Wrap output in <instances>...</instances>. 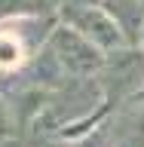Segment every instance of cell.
<instances>
[{
	"label": "cell",
	"mask_w": 144,
	"mask_h": 147,
	"mask_svg": "<svg viewBox=\"0 0 144 147\" xmlns=\"http://www.w3.org/2000/svg\"><path fill=\"white\" fill-rule=\"evenodd\" d=\"M138 46L144 49V28H141V34H138Z\"/></svg>",
	"instance_id": "obj_8"
},
{
	"label": "cell",
	"mask_w": 144,
	"mask_h": 147,
	"mask_svg": "<svg viewBox=\"0 0 144 147\" xmlns=\"http://www.w3.org/2000/svg\"><path fill=\"white\" fill-rule=\"evenodd\" d=\"M58 22L83 34L101 52H114L129 43L123 28L117 25V18L101 6V0H68L58 6Z\"/></svg>",
	"instance_id": "obj_2"
},
{
	"label": "cell",
	"mask_w": 144,
	"mask_h": 147,
	"mask_svg": "<svg viewBox=\"0 0 144 147\" xmlns=\"http://www.w3.org/2000/svg\"><path fill=\"white\" fill-rule=\"evenodd\" d=\"M0 147H25L22 138V126L16 119V110L9 104V98L0 89Z\"/></svg>",
	"instance_id": "obj_6"
},
{
	"label": "cell",
	"mask_w": 144,
	"mask_h": 147,
	"mask_svg": "<svg viewBox=\"0 0 144 147\" xmlns=\"http://www.w3.org/2000/svg\"><path fill=\"white\" fill-rule=\"evenodd\" d=\"M141 95H144V92H141Z\"/></svg>",
	"instance_id": "obj_9"
},
{
	"label": "cell",
	"mask_w": 144,
	"mask_h": 147,
	"mask_svg": "<svg viewBox=\"0 0 144 147\" xmlns=\"http://www.w3.org/2000/svg\"><path fill=\"white\" fill-rule=\"evenodd\" d=\"M107 117H110V113H107ZM43 147H110L107 119L98 123L95 129H89V132L77 135V138H58V141H49V144H43Z\"/></svg>",
	"instance_id": "obj_7"
},
{
	"label": "cell",
	"mask_w": 144,
	"mask_h": 147,
	"mask_svg": "<svg viewBox=\"0 0 144 147\" xmlns=\"http://www.w3.org/2000/svg\"><path fill=\"white\" fill-rule=\"evenodd\" d=\"M46 46H49V52L55 55V61L62 64V71L71 80H95L101 64H104V52L98 46L89 43L83 34H77L74 28L62 25V22L52 28Z\"/></svg>",
	"instance_id": "obj_3"
},
{
	"label": "cell",
	"mask_w": 144,
	"mask_h": 147,
	"mask_svg": "<svg viewBox=\"0 0 144 147\" xmlns=\"http://www.w3.org/2000/svg\"><path fill=\"white\" fill-rule=\"evenodd\" d=\"M95 80L110 107L138 98L144 92V49L138 43H126L114 52H104V64Z\"/></svg>",
	"instance_id": "obj_1"
},
{
	"label": "cell",
	"mask_w": 144,
	"mask_h": 147,
	"mask_svg": "<svg viewBox=\"0 0 144 147\" xmlns=\"http://www.w3.org/2000/svg\"><path fill=\"white\" fill-rule=\"evenodd\" d=\"M52 12H58L52 0H0V22L28 18V16H52Z\"/></svg>",
	"instance_id": "obj_5"
},
{
	"label": "cell",
	"mask_w": 144,
	"mask_h": 147,
	"mask_svg": "<svg viewBox=\"0 0 144 147\" xmlns=\"http://www.w3.org/2000/svg\"><path fill=\"white\" fill-rule=\"evenodd\" d=\"M110 147H144V95L110 107Z\"/></svg>",
	"instance_id": "obj_4"
}]
</instances>
